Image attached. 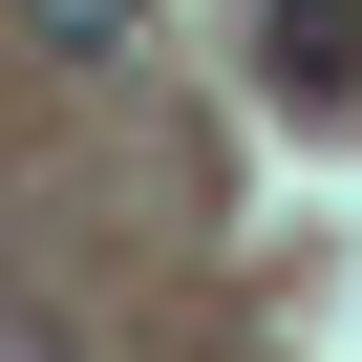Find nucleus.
<instances>
[{"label": "nucleus", "mask_w": 362, "mask_h": 362, "mask_svg": "<svg viewBox=\"0 0 362 362\" xmlns=\"http://www.w3.org/2000/svg\"><path fill=\"white\" fill-rule=\"evenodd\" d=\"M277 107H362V0H277Z\"/></svg>", "instance_id": "nucleus-1"}, {"label": "nucleus", "mask_w": 362, "mask_h": 362, "mask_svg": "<svg viewBox=\"0 0 362 362\" xmlns=\"http://www.w3.org/2000/svg\"><path fill=\"white\" fill-rule=\"evenodd\" d=\"M128 22H149V0H22V43H43V64H128Z\"/></svg>", "instance_id": "nucleus-2"}]
</instances>
